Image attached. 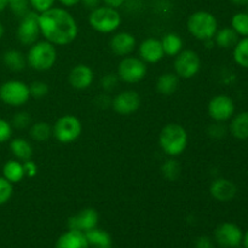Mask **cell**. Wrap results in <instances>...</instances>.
I'll list each match as a JSON object with an SVG mask.
<instances>
[{"instance_id":"6da1fadb","label":"cell","mask_w":248,"mask_h":248,"mask_svg":"<svg viewBox=\"0 0 248 248\" xmlns=\"http://www.w3.org/2000/svg\"><path fill=\"white\" fill-rule=\"evenodd\" d=\"M39 27L45 40L55 46H65L77 39L79 27L69 11L63 7H51L39 14Z\"/></svg>"},{"instance_id":"7a4b0ae2","label":"cell","mask_w":248,"mask_h":248,"mask_svg":"<svg viewBox=\"0 0 248 248\" xmlns=\"http://www.w3.org/2000/svg\"><path fill=\"white\" fill-rule=\"evenodd\" d=\"M188 140L186 130L177 123L165 125L159 135L160 148L170 157H176L183 154L188 147Z\"/></svg>"},{"instance_id":"3957f363","label":"cell","mask_w":248,"mask_h":248,"mask_svg":"<svg viewBox=\"0 0 248 248\" xmlns=\"http://www.w3.org/2000/svg\"><path fill=\"white\" fill-rule=\"evenodd\" d=\"M57 62V48L50 41H36L29 46L27 64L36 72H46L53 68Z\"/></svg>"},{"instance_id":"277c9868","label":"cell","mask_w":248,"mask_h":248,"mask_svg":"<svg viewBox=\"0 0 248 248\" xmlns=\"http://www.w3.org/2000/svg\"><path fill=\"white\" fill-rule=\"evenodd\" d=\"M186 29L195 39L201 41L213 39L218 31V21L213 14L208 11H195L186 21Z\"/></svg>"},{"instance_id":"5b68a950","label":"cell","mask_w":248,"mask_h":248,"mask_svg":"<svg viewBox=\"0 0 248 248\" xmlns=\"http://www.w3.org/2000/svg\"><path fill=\"white\" fill-rule=\"evenodd\" d=\"M121 22L123 18L118 9L106 5L91 10L89 15V23L91 28L102 34L114 33L121 26Z\"/></svg>"},{"instance_id":"8992f818","label":"cell","mask_w":248,"mask_h":248,"mask_svg":"<svg viewBox=\"0 0 248 248\" xmlns=\"http://www.w3.org/2000/svg\"><path fill=\"white\" fill-rule=\"evenodd\" d=\"M82 133V124L75 115H63L52 126V136L62 144L75 142Z\"/></svg>"},{"instance_id":"52a82bcc","label":"cell","mask_w":248,"mask_h":248,"mask_svg":"<svg viewBox=\"0 0 248 248\" xmlns=\"http://www.w3.org/2000/svg\"><path fill=\"white\" fill-rule=\"evenodd\" d=\"M147 63L140 57L126 56L118 65V78L126 84H137L147 77Z\"/></svg>"},{"instance_id":"ba28073f","label":"cell","mask_w":248,"mask_h":248,"mask_svg":"<svg viewBox=\"0 0 248 248\" xmlns=\"http://www.w3.org/2000/svg\"><path fill=\"white\" fill-rule=\"evenodd\" d=\"M29 98V86L21 80H9L0 86V99L7 106L22 107Z\"/></svg>"},{"instance_id":"9c48e42d","label":"cell","mask_w":248,"mask_h":248,"mask_svg":"<svg viewBox=\"0 0 248 248\" xmlns=\"http://www.w3.org/2000/svg\"><path fill=\"white\" fill-rule=\"evenodd\" d=\"M17 27L16 36L19 43L24 46H31L39 40L41 35L39 27V14L35 11H29L21 17Z\"/></svg>"},{"instance_id":"30bf717a","label":"cell","mask_w":248,"mask_h":248,"mask_svg":"<svg viewBox=\"0 0 248 248\" xmlns=\"http://www.w3.org/2000/svg\"><path fill=\"white\" fill-rule=\"evenodd\" d=\"M201 69V60L194 50H182L174 57V73L182 79H191Z\"/></svg>"},{"instance_id":"8fae6325","label":"cell","mask_w":248,"mask_h":248,"mask_svg":"<svg viewBox=\"0 0 248 248\" xmlns=\"http://www.w3.org/2000/svg\"><path fill=\"white\" fill-rule=\"evenodd\" d=\"M207 111L211 119L217 123H224L234 116L235 103L229 96L218 94L208 102Z\"/></svg>"},{"instance_id":"7c38bea8","label":"cell","mask_w":248,"mask_h":248,"mask_svg":"<svg viewBox=\"0 0 248 248\" xmlns=\"http://www.w3.org/2000/svg\"><path fill=\"white\" fill-rule=\"evenodd\" d=\"M142 99L140 93L133 90H126L116 94L111 101L114 111L121 116H130L140 109Z\"/></svg>"},{"instance_id":"4fadbf2b","label":"cell","mask_w":248,"mask_h":248,"mask_svg":"<svg viewBox=\"0 0 248 248\" xmlns=\"http://www.w3.org/2000/svg\"><path fill=\"white\" fill-rule=\"evenodd\" d=\"M215 237L216 241L222 247L234 248L241 244L244 234L234 223H223L216 229Z\"/></svg>"},{"instance_id":"5bb4252c","label":"cell","mask_w":248,"mask_h":248,"mask_svg":"<svg viewBox=\"0 0 248 248\" xmlns=\"http://www.w3.org/2000/svg\"><path fill=\"white\" fill-rule=\"evenodd\" d=\"M98 219V212L94 208L87 207L69 218V220H68V228L70 230H78V232H86L89 230L97 228Z\"/></svg>"},{"instance_id":"9a60e30c","label":"cell","mask_w":248,"mask_h":248,"mask_svg":"<svg viewBox=\"0 0 248 248\" xmlns=\"http://www.w3.org/2000/svg\"><path fill=\"white\" fill-rule=\"evenodd\" d=\"M140 58L145 63L155 64L165 57L161 41L156 38H147L138 46Z\"/></svg>"},{"instance_id":"2e32d148","label":"cell","mask_w":248,"mask_h":248,"mask_svg":"<svg viewBox=\"0 0 248 248\" xmlns=\"http://www.w3.org/2000/svg\"><path fill=\"white\" fill-rule=\"evenodd\" d=\"M136 45H137V41H136L135 35L128 31H120V33L114 34L109 41L111 52L120 57L130 56L135 51Z\"/></svg>"},{"instance_id":"e0dca14e","label":"cell","mask_w":248,"mask_h":248,"mask_svg":"<svg viewBox=\"0 0 248 248\" xmlns=\"http://www.w3.org/2000/svg\"><path fill=\"white\" fill-rule=\"evenodd\" d=\"M94 73L91 67L86 64H78L72 68L68 74V81L75 90H86L92 85Z\"/></svg>"},{"instance_id":"ac0fdd59","label":"cell","mask_w":248,"mask_h":248,"mask_svg":"<svg viewBox=\"0 0 248 248\" xmlns=\"http://www.w3.org/2000/svg\"><path fill=\"white\" fill-rule=\"evenodd\" d=\"M210 193L216 200L227 202L232 200L237 193V188L232 181L225 178H218L212 182L210 186Z\"/></svg>"},{"instance_id":"d6986e66","label":"cell","mask_w":248,"mask_h":248,"mask_svg":"<svg viewBox=\"0 0 248 248\" xmlns=\"http://www.w3.org/2000/svg\"><path fill=\"white\" fill-rule=\"evenodd\" d=\"M85 232L78 230H68L67 232L61 235L56 242V248H89Z\"/></svg>"},{"instance_id":"ffe728a7","label":"cell","mask_w":248,"mask_h":248,"mask_svg":"<svg viewBox=\"0 0 248 248\" xmlns=\"http://www.w3.org/2000/svg\"><path fill=\"white\" fill-rule=\"evenodd\" d=\"M10 150L19 161H27L33 156V147L26 138L17 137L10 140Z\"/></svg>"},{"instance_id":"44dd1931","label":"cell","mask_w":248,"mask_h":248,"mask_svg":"<svg viewBox=\"0 0 248 248\" xmlns=\"http://www.w3.org/2000/svg\"><path fill=\"white\" fill-rule=\"evenodd\" d=\"M161 45L162 50H164L165 56L169 57H176L182 50H183V39L179 34L173 33H166L161 38Z\"/></svg>"},{"instance_id":"7402d4cb","label":"cell","mask_w":248,"mask_h":248,"mask_svg":"<svg viewBox=\"0 0 248 248\" xmlns=\"http://www.w3.org/2000/svg\"><path fill=\"white\" fill-rule=\"evenodd\" d=\"M178 85L179 78L176 73H165L157 79L156 90L162 96H172L178 89Z\"/></svg>"},{"instance_id":"603a6c76","label":"cell","mask_w":248,"mask_h":248,"mask_svg":"<svg viewBox=\"0 0 248 248\" xmlns=\"http://www.w3.org/2000/svg\"><path fill=\"white\" fill-rule=\"evenodd\" d=\"M2 177L12 184L19 183L26 177L23 164L19 160H9L2 166Z\"/></svg>"},{"instance_id":"cb8c5ba5","label":"cell","mask_w":248,"mask_h":248,"mask_svg":"<svg viewBox=\"0 0 248 248\" xmlns=\"http://www.w3.org/2000/svg\"><path fill=\"white\" fill-rule=\"evenodd\" d=\"M2 61L11 72H22L27 67V56L18 50H9L2 55Z\"/></svg>"},{"instance_id":"d4e9b609","label":"cell","mask_w":248,"mask_h":248,"mask_svg":"<svg viewBox=\"0 0 248 248\" xmlns=\"http://www.w3.org/2000/svg\"><path fill=\"white\" fill-rule=\"evenodd\" d=\"M87 242L90 246H93L94 248H111L113 247V239L110 235L104 230L94 228V229L89 230L85 232Z\"/></svg>"},{"instance_id":"484cf974","label":"cell","mask_w":248,"mask_h":248,"mask_svg":"<svg viewBox=\"0 0 248 248\" xmlns=\"http://www.w3.org/2000/svg\"><path fill=\"white\" fill-rule=\"evenodd\" d=\"M230 133L237 140L248 138V111H242L232 118L229 126Z\"/></svg>"},{"instance_id":"4316f807","label":"cell","mask_w":248,"mask_h":248,"mask_svg":"<svg viewBox=\"0 0 248 248\" xmlns=\"http://www.w3.org/2000/svg\"><path fill=\"white\" fill-rule=\"evenodd\" d=\"M215 44L220 48H230L234 47L239 41V35L232 27L222 28L220 31H217L216 35L213 36Z\"/></svg>"},{"instance_id":"83f0119b","label":"cell","mask_w":248,"mask_h":248,"mask_svg":"<svg viewBox=\"0 0 248 248\" xmlns=\"http://www.w3.org/2000/svg\"><path fill=\"white\" fill-rule=\"evenodd\" d=\"M29 135L35 142H46L52 136V127L46 121H38L31 125Z\"/></svg>"},{"instance_id":"f1b7e54d","label":"cell","mask_w":248,"mask_h":248,"mask_svg":"<svg viewBox=\"0 0 248 248\" xmlns=\"http://www.w3.org/2000/svg\"><path fill=\"white\" fill-rule=\"evenodd\" d=\"M234 61L240 67L248 69V36L242 38L234 46Z\"/></svg>"},{"instance_id":"f546056e","label":"cell","mask_w":248,"mask_h":248,"mask_svg":"<svg viewBox=\"0 0 248 248\" xmlns=\"http://www.w3.org/2000/svg\"><path fill=\"white\" fill-rule=\"evenodd\" d=\"M182 172V166L179 164V161H177L174 157H171V159L166 160V161L162 164L161 166V173L162 176L165 177L169 181H176V179L179 178Z\"/></svg>"},{"instance_id":"4dcf8cb0","label":"cell","mask_w":248,"mask_h":248,"mask_svg":"<svg viewBox=\"0 0 248 248\" xmlns=\"http://www.w3.org/2000/svg\"><path fill=\"white\" fill-rule=\"evenodd\" d=\"M232 28L237 33V35L248 36V14L247 12H237L232 18Z\"/></svg>"},{"instance_id":"1f68e13d","label":"cell","mask_w":248,"mask_h":248,"mask_svg":"<svg viewBox=\"0 0 248 248\" xmlns=\"http://www.w3.org/2000/svg\"><path fill=\"white\" fill-rule=\"evenodd\" d=\"M29 86V93H31V98L35 99H41L44 97L47 96L48 93V85L45 81H41V80H36L33 81Z\"/></svg>"},{"instance_id":"d6a6232c","label":"cell","mask_w":248,"mask_h":248,"mask_svg":"<svg viewBox=\"0 0 248 248\" xmlns=\"http://www.w3.org/2000/svg\"><path fill=\"white\" fill-rule=\"evenodd\" d=\"M7 7H10L12 14L18 18L23 17L27 12L31 11L29 10V7H31L29 0H9V6Z\"/></svg>"},{"instance_id":"836d02e7","label":"cell","mask_w":248,"mask_h":248,"mask_svg":"<svg viewBox=\"0 0 248 248\" xmlns=\"http://www.w3.org/2000/svg\"><path fill=\"white\" fill-rule=\"evenodd\" d=\"M14 194V184L10 183L4 177H0V206L10 201Z\"/></svg>"},{"instance_id":"e575fe53","label":"cell","mask_w":248,"mask_h":248,"mask_svg":"<svg viewBox=\"0 0 248 248\" xmlns=\"http://www.w3.org/2000/svg\"><path fill=\"white\" fill-rule=\"evenodd\" d=\"M31 123V119L29 116L28 113L26 111H19V113L15 114L14 118H12L11 125L15 128H18V130H24V128L28 127Z\"/></svg>"},{"instance_id":"d590c367","label":"cell","mask_w":248,"mask_h":248,"mask_svg":"<svg viewBox=\"0 0 248 248\" xmlns=\"http://www.w3.org/2000/svg\"><path fill=\"white\" fill-rule=\"evenodd\" d=\"M55 2L56 0H29V4H31L33 11L38 12V14L50 10L51 7L55 6Z\"/></svg>"},{"instance_id":"8d00e7d4","label":"cell","mask_w":248,"mask_h":248,"mask_svg":"<svg viewBox=\"0 0 248 248\" xmlns=\"http://www.w3.org/2000/svg\"><path fill=\"white\" fill-rule=\"evenodd\" d=\"M118 82H119L118 74L108 73V74H106L101 79V86L102 89L106 90V91H111V90H114L116 86H118Z\"/></svg>"},{"instance_id":"74e56055","label":"cell","mask_w":248,"mask_h":248,"mask_svg":"<svg viewBox=\"0 0 248 248\" xmlns=\"http://www.w3.org/2000/svg\"><path fill=\"white\" fill-rule=\"evenodd\" d=\"M12 125L5 119L0 118V144L11 140Z\"/></svg>"},{"instance_id":"f35d334b","label":"cell","mask_w":248,"mask_h":248,"mask_svg":"<svg viewBox=\"0 0 248 248\" xmlns=\"http://www.w3.org/2000/svg\"><path fill=\"white\" fill-rule=\"evenodd\" d=\"M23 164V170H24V174L28 178H34V177L38 174V165L33 161L31 159L27 160V161L22 162Z\"/></svg>"},{"instance_id":"ab89813d","label":"cell","mask_w":248,"mask_h":248,"mask_svg":"<svg viewBox=\"0 0 248 248\" xmlns=\"http://www.w3.org/2000/svg\"><path fill=\"white\" fill-rule=\"evenodd\" d=\"M208 133H210L211 137L213 138H222L224 137L225 135V127L222 125V123H217V121H216V124L210 126Z\"/></svg>"},{"instance_id":"60d3db41","label":"cell","mask_w":248,"mask_h":248,"mask_svg":"<svg viewBox=\"0 0 248 248\" xmlns=\"http://www.w3.org/2000/svg\"><path fill=\"white\" fill-rule=\"evenodd\" d=\"M195 248H213V245L207 236H201L196 240Z\"/></svg>"},{"instance_id":"b9f144b4","label":"cell","mask_w":248,"mask_h":248,"mask_svg":"<svg viewBox=\"0 0 248 248\" xmlns=\"http://www.w3.org/2000/svg\"><path fill=\"white\" fill-rule=\"evenodd\" d=\"M82 5H84V7H86V9L89 10H93L96 9V7L101 6V2L102 0H81Z\"/></svg>"},{"instance_id":"7bdbcfd3","label":"cell","mask_w":248,"mask_h":248,"mask_svg":"<svg viewBox=\"0 0 248 248\" xmlns=\"http://www.w3.org/2000/svg\"><path fill=\"white\" fill-rule=\"evenodd\" d=\"M104 2L106 6L109 7H114V9H119V7L123 6L125 4L126 0H102Z\"/></svg>"},{"instance_id":"ee69618b","label":"cell","mask_w":248,"mask_h":248,"mask_svg":"<svg viewBox=\"0 0 248 248\" xmlns=\"http://www.w3.org/2000/svg\"><path fill=\"white\" fill-rule=\"evenodd\" d=\"M58 1H60L64 7H73L75 6V5L79 4L81 0H58Z\"/></svg>"},{"instance_id":"f6af8a7d","label":"cell","mask_w":248,"mask_h":248,"mask_svg":"<svg viewBox=\"0 0 248 248\" xmlns=\"http://www.w3.org/2000/svg\"><path fill=\"white\" fill-rule=\"evenodd\" d=\"M9 6V0H0V12L4 11Z\"/></svg>"},{"instance_id":"bcb514c9","label":"cell","mask_w":248,"mask_h":248,"mask_svg":"<svg viewBox=\"0 0 248 248\" xmlns=\"http://www.w3.org/2000/svg\"><path fill=\"white\" fill-rule=\"evenodd\" d=\"M235 5H248V0H229Z\"/></svg>"},{"instance_id":"7dc6e473","label":"cell","mask_w":248,"mask_h":248,"mask_svg":"<svg viewBox=\"0 0 248 248\" xmlns=\"http://www.w3.org/2000/svg\"><path fill=\"white\" fill-rule=\"evenodd\" d=\"M242 242H244L245 248H248V232L244 235V237H242Z\"/></svg>"},{"instance_id":"c3c4849f","label":"cell","mask_w":248,"mask_h":248,"mask_svg":"<svg viewBox=\"0 0 248 248\" xmlns=\"http://www.w3.org/2000/svg\"><path fill=\"white\" fill-rule=\"evenodd\" d=\"M4 33H5V29H4V26H2V23L0 22V39L4 36Z\"/></svg>"}]
</instances>
